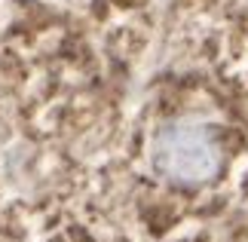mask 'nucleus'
<instances>
[{"mask_svg": "<svg viewBox=\"0 0 248 242\" xmlns=\"http://www.w3.org/2000/svg\"><path fill=\"white\" fill-rule=\"evenodd\" d=\"M154 166L175 184H205L221 169V147L199 123H166L154 138Z\"/></svg>", "mask_w": 248, "mask_h": 242, "instance_id": "f257e3e1", "label": "nucleus"}]
</instances>
